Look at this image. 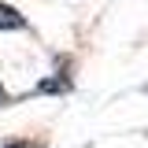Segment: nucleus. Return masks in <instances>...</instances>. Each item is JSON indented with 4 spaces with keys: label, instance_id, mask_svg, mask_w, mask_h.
Returning <instances> with one entry per match:
<instances>
[{
    "label": "nucleus",
    "instance_id": "3",
    "mask_svg": "<svg viewBox=\"0 0 148 148\" xmlns=\"http://www.w3.org/2000/svg\"><path fill=\"white\" fill-rule=\"evenodd\" d=\"M4 100H8V92H4V85H0V104H4Z\"/></svg>",
    "mask_w": 148,
    "mask_h": 148
},
{
    "label": "nucleus",
    "instance_id": "1",
    "mask_svg": "<svg viewBox=\"0 0 148 148\" xmlns=\"http://www.w3.org/2000/svg\"><path fill=\"white\" fill-rule=\"evenodd\" d=\"M0 30H22V15L8 4H0Z\"/></svg>",
    "mask_w": 148,
    "mask_h": 148
},
{
    "label": "nucleus",
    "instance_id": "2",
    "mask_svg": "<svg viewBox=\"0 0 148 148\" xmlns=\"http://www.w3.org/2000/svg\"><path fill=\"white\" fill-rule=\"evenodd\" d=\"M8 148H41V145H8Z\"/></svg>",
    "mask_w": 148,
    "mask_h": 148
}]
</instances>
